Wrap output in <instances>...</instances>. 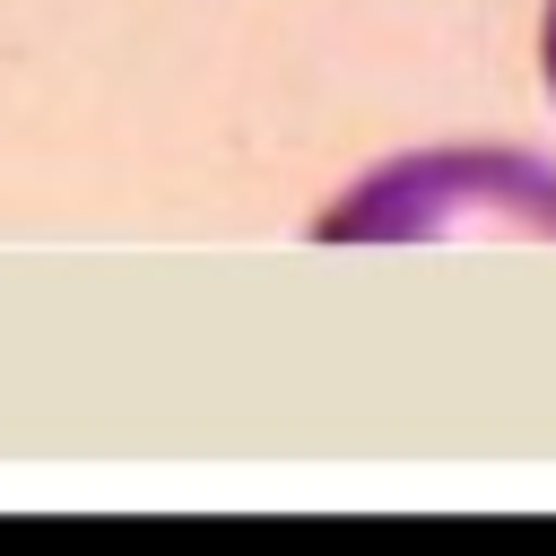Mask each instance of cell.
Listing matches in <instances>:
<instances>
[{"mask_svg":"<svg viewBox=\"0 0 556 556\" xmlns=\"http://www.w3.org/2000/svg\"><path fill=\"white\" fill-rule=\"evenodd\" d=\"M478 226L556 235V174L504 148H434L365 174L321 217V235H478Z\"/></svg>","mask_w":556,"mask_h":556,"instance_id":"cell-1","label":"cell"},{"mask_svg":"<svg viewBox=\"0 0 556 556\" xmlns=\"http://www.w3.org/2000/svg\"><path fill=\"white\" fill-rule=\"evenodd\" d=\"M539 52H547V96H556V0H547V26H539Z\"/></svg>","mask_w":556,"mask_h":556,"instance_id":"cell-2","label":"cell"}]
</instances>
